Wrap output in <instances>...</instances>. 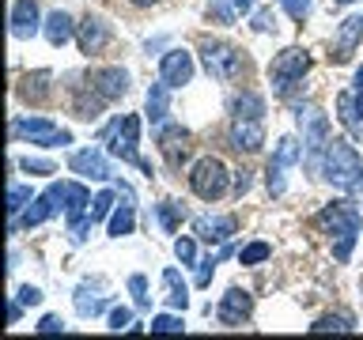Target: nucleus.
I'll return each mask as SVG.
<instances>
[{
  "instance_id": "864d4df0",
  "label": "nucleus",
  "mask_w": 363,
  "mask_h": 340,
  "mask_svg": "<svg viewBox=\"0 0 363 340\" xmlns=\"http://www.w3.org/2000/svg\"><path fill=\"white\" fill-rule=\"evenodd\" d=\"M356 87H363V68H359V72H356Z\"/></svg>"
},
{
  "instance_id": "09e8293b",
  "label": "nucleus",
  "mask_w": 363,
  "mask_h": 340,
  "mask_svg": "<svg viewBox=\"0 0 363 340\" xmlns=\"http://www.w3.org/2000/svg\"><path fill=\"white\" fill-rule=\"evenodd\" d=\"M212 11H216V19H220V23H231V8H227L223 0H212Z\"/></svg>"
},
{
  "instance_id": "e433bc0d",
  "label": "nucleus",
  "mask_w": 363,
  "mask_h": 340,
  "mask_svg": "<svg viewBox=\"0 0 363 340\" xmlns=\"http://www.w3.org/2000/svg\"><path fill=\"white\" fill-rule=\"evenodd\" d=\"M174 254H178L182 265H197V242H193L189 234H182L178 242H174Z\"/></svg>"
},
{
  "instance_id": "bb28decb",
  "label": "nucleus",
  "mask_w": 363,
  "mask_h": 340,
  "mask_svg": "<svg viewBox=\"0 0 363 340\" xmlns=\"http://www.w3.org/2000/svg\"><path fill=\"white\" fill-rule=\"evenodd\" d=\"M163 283H167V302L174 306V310H186V306H189V288L182 283L178 268H167L163 272Z\"/></svg>"
},
{
  "instance_id": "f257e3e1",
  "label": "nucleus",
  "mask_w": 363,
  "mask_h": 340,
  "mask_svg": "<svg viewBox=\"0 0 363 340\" xmlns=\"http://www.w3.org/2000/svg\"><path fill=\"white\" fill-rule=\"evenodd\" d=\"M314 223L322 227L329 238H333V257L337 261H348L352 257V246H356V234H359V227H363V215L356 212V204H348V200L325 204V208L314 215Z\"/></svg>"
},
{
  "instance_id": "a18cd8bd",
  "label": "nucleus",
  "mask_w": 363,
  "mask_h": 340,
  "mask_svg": "<svg viewBox=\"0 0 363 340\" xmlns=\"http://www.w3.org/2000/svg\"><path fill=\"white\" fill-rule=\"evenodd\" d=\"M272 23H277V19H272V11H269V8L254 11V30H261V34H265V30H272Z\"/></svg>"
},
{
  "instance_id": "cd10ccee",
  "label": "nucleus",
  "mask_w": 363,
  "mask_h": 340,
  "mask_svg": "<svg viewBox=\"0 0 363 340\" xmlns=\"http://www.w3.org/2000/svg\"><path fill=\"white\" fill-rule=\"evenodd\" d=\"M303 147H306V144H299L295 136H280L277 152H272V163H277V166H284V170H288V166H295V163L303 159Z\"/></svg>"
},
{
  "instance_id": "4be33fe9",
  "label": "nucleus",
  "mask_w": 363,
  "mask_h": 340,
  "mask_svg": "<svg viewBox=\"0 0 363 340\" xmlns=\"http://www.w3.org/2000/svg\"><path fill=\"white\" fill-rule=\"evenodd\" d=\"M38 27H42L38 4H34V0H16V4H11V34H16V38H30Z\"/></svg>"
},
{
  "instance_id": "c85d7f7f",
  "label": "nucleus",
  "mask_w": 363,
  "mask_h": 340,
  "mask_svg": "<svg viewBox=\"0 0 363 340\" xmlns=\"http://www.w3.org/2000/svg\"><path fill=\"white\" fill-rule=\"evenodd\" d=\"M231 113L235 118H261V113H265V98L254 95V91H242V95H235Z\"/></svg>"
},
{
  "instance_id": "79ce46f5",
  "label": "nucleus",
  "mask_w": 363,
  "mask_h": 340,
  "mask_svg": "<svg viewBox=\"0 0 363 340\" xmlns=\"http://www.w3.org/2000/svg\"><path fill=\"white\" fill-rule=\"evenodd\" d=\"M129 291L136 295V302H140V306L152 302V295H147V280H144V276H133V280H129Z\"/></svg>"
},
{
  "instance_id": "3c124183",
  "label": "nucleus",
  "mask_w": 363,
  "mask_h": 340,
  "mask_svg": "<svg viewBox=\"0 0 363 340\" xmlns=\"http://www.w3.org/2000/svg\"><path fill=\"white\" fill-rule=\"evenodd\" d=\"M231 4H235V11H242V16L254 11V0H231Z\"/></svg>"
},
{
  "instance_id": "7ed1b4c3",
  "label": "nucleus",
  "mask_w": 363,
  "mask_h": 340,
  "mask_svg": "<svg viewBox=\"0 0 363 340\" xmlns=\"http://www.w3.org/2000/svg\"><path fill=\"white\" fill-rule=\"evenodd\" d=\"M99 140L106 144V152H110V155H118L121 163H133V166H140L144 174H152V166H147L144 159H140V152H136V144H140V118H136V113L113 118L106 129H102Z\"/></svg>"
},
{
  "instance_id": "a211bd4d",
  "label": "nucleus",
  "mask_w": 363,
  "mask_h": 340,
  "mask_svg": "<svg viewBox=\"0 0 363 340\" xmlns=\"http://www.w3.org/2000/svg\"><path fill=\"white\" fill-rule=\"evenodd\" d=\"M337 118H340V125H345L352 136L363 132V87L340 91L337 95Z\"/></svg>"
},
{
  "instance_id": "6e6552de",
  "label": "nucleus",
  "mask_w": 363,
  "mask_h": 340,
  "mask_svg": "<svg viewBox=\"0 0 363 340\" xmlns=\"http://www.w3.org/2000/svg\"><path fill=\"white\" fill-rule=\"evenodd\" d=\"M295 118L303 125V144H306V155L311 163L318 166V155H325L329 147V121L318 106H295Z\"/></svg>"
},
{
  "instance_id": "72a5a7b5",
  "label": "nucleus",
  "mask_w": 363,
  "mask_h": 340,
  "mask_svg": "<svg viewBox=\"0 0 363 340\" xmlns=\"http://www.w3.org/2000/svg\"><path fill=\"white\" fill-rule=\"evenodd\" d=\"M30 200H34V197H30V189H27V186H16V181H11V189H8V215L16 220V215L27 208Z\"/></svg>"
},
{
  "instance_id": "c03bdc74",
  "label": "nucleus",
  "mask_w": 363,
  "mask_h": 340,
  "mask_svg": "<svg viewBox=\"0 0 363 340\" xmlns=\"http://www.w3.org/2000/svg\"><path fill=\"white\" fill-rule=\"evenodd\" d=\"M250 186H254V174H250V170H235V197L250 193Z\"/></svg>"
},
{
  "instance_id": "f704fd0d",
  "label": "nucleus",
  "mask_w": 363,
  "mask_h": 340,
  "mask_svg": "<svg viewBox=\"0 0 363 340\" xmlns=\"http://www.w3.org/2000/svg\"><path fill=\"white\" fill-rule=\"evenodd\" d=\"M269 254H272L269 242H250L246 249H238V265H261Z\"/></svg>"
},
{
  "instance_id": "dca6fc26",
  "label": "nucleus",
  "mask_w": 363,
  "mask_h": 340,
  "mask_svg": "<svg viewBox=\"0 0 363 340\" xmlns=\"http://www.w3.org/2000/svg\"><path fill=\"white\" fill-rule=\"evenodd\" d=\"M159 79L170 87H186L193 79V53H186V50L163 53V61H159Z\"/></svg>"
},
{
  "instance_id": "58836bf2",
  "label": "nucleus",
  "mask_w": 363,
  "mask_h": 340,
  "mask_svg": "<svg viewBox=\"0 0 363 340\" xmlns=\"http://www.w3.org/2000/svg\"><path fill=\"white\" fill-rule=\"evenodd\" d=\"M265 181H269V193L272 197H284V189H288V181H284V166H277V163H269V170H265Z\"/></svg>"
},
{
  "instance_id": "393cba45",
  "label": "nucleus",
  "mask_w": 363,
  "mask_h": 340,
  "mask_svg": "<svg viewBox=\"0 0 363 340\" xmlns=\"http://www.w3.org/2000/svg\"><path fill=\"white\" fill-rule=\"evenodd\" d=\"M133 227H136V208H133V197L118 204V208L110 212V238H125V234H133Z\"/></svg>"
},
{
  "instance_id": "6ab92c4d",
  "label": "nucleus",
  "mask_w": 363,
  "mask_h": 340,
  "mask_svg": "<svg viewBox=\"0 0 363 340\" xmlns=\"http://www.w3.org/2000/svg\"><path fill=\"white\" fill-rule=\"evenodd\" d=\"M102 106H106V98L99 95V87L91 84V76L84 79V84H76L72 87V110H76V118H84V121H95Z\"/></svg>"
},
{
  "instance_id": "412c9836",
  "label": "nucleus",
  "mask_w": 363,
  "mask_h": 340,
  "mask_svg": "<svg viewBox=\"0 0 363 340\" xmlns=\"http://www.w3.org/2000/svg\"><path fill=\"white\" fill-rule=\"evenodd\" d=\"M197 234L204 238V242H216V246H223L227 238H231L238 231V223H235V215H201L197 223Z\"/></svg>"
},
{
  "instance_id": "ea45409f",
  "label": "nucleus",
  "mask_w": 363,
  "mask_h": 340,
  "mask_svg": "<svg viewBox=\"0 0 363 340\" xmlns=\"http://www.w3.org/2000/svg\"><path fill=\"white\" fill-rule=\"evenodd\" d=\"M23 170H27V174H57V166L50 163V159H23V163H19Z\"/></svg>"
},
{
  "instance_id": "8fccbe9b",
  "label": "nucleus",
  "mask_w": 363,
  "mask_h": 340,
  "mask_svg": "<svg viewBox=\"0 0 363 340\" xmlns=\"http://www.w3.org/2000/svg\"><path fill=\"white\" fill-rule=\"evenodd\" d=\"M19 314H23V302L16 299V302H8V325H16L19 322Z\"/></svg>"
},
{
  "instance_id": "49530a36",
  "label": "nucleus",
  "mask_w": 363,
  "mask_h": 340,
  "mask_svg": "<svg viewBox=\"0 0 363 340\" xmlns=\"http://www.w3.org/2000/svg\"><path fill=\"white\" fill-rule=\"evenodd\" d=\"M19 302H23V306H38V302H42V291L27 283V288H19Z\"/></svg>"
},
{
  "instance_id": "4468645a",
  "label": "nucleus",
  "mask_w": 363,
  "mask_h": 340,
  "mask_svg": "<svg viewBox=\"0 0 363 340\" xmlns=\"http://www.w3.org/2000/svg\"><path fill=\"white\" fill-rule=\"evenodd\" d=\"M68 170H72V174H79V178H91V181H106V178L113 174L110 163H106V155L95 152V147H84V152H72V155H68Z\"/></svg>"
},
{
  "instance_id": "39448f33",
  "label": "nucleus",
  "mask_w": 363,
  "mask_h": 340,
  "mask_svg": "<svg viewBox=\"0 0 363 340\" xmlns=\"http://www.w3.org/2000/svg\"><path fill=\"white\" fill-rule=\"evenodd\" d=\"M227 166H223V159H216V155H204L193 163L189 170V189L197 193L201 200H220L223 193H227Z\"/></svg>"
},
{
  "instance_id": "423d86ee",
  "label": "nucleus",
  "mask_w": 363,
  "mask_h": 340,
  "mask_svg": "<svg viewBox=\"0 0 363 340\" xmlns=\"http://www.w3.org/2000/svg\"><path fill=\"white\" fill-rule=\"evenodd\" d=\"M201 61L216 79H238L246 68V57L231 42H201Z\"/></svg>"
},
{
  "instance_id": "2f4dec72",
  "label": "nucleus",
  "mask_w": 363,
  "mask_h": 340,
  "mask_svg": "<svg viewBox=\"0 0 363 340\" xmlns=\"http://www.w3.org/2000/svg\"><path fill=\"white\" fill-rule=\"evenodd\" d=\"M106 310V299H99V295H87V291H76V314L79 317H95Z\"/></svg>"
},
{
  "instance_id": "5fc2aeb1",
  "label": "nucleus",
  "mask_w": 363,
  "mask_h": 340,
  "mask_svg": "<svg viewBox=\"0 0 363 340\" xmlns=\"http://www.w3.org/2000/svg\"><path fill=\"white\" fill-rule=\"evenodd\" d=\"M337 4H352V0H337Z\"/></svg>"
},
{
  "instance_id": "20e7f679",
  "label": "nucleus",
  "mask_w": 363,
  "mask_h": 340,
  "mask_svg": "<svg viewBox=\"0 0 363 340\" xmlns=\"http://www.w3.org/2000/svg\"><path fill=\"white\" fill-rule=\"evenodd\" d=\"M311 72V53L299 50V45H291V50H284L272 57L269 64V79H272V91H277L280 98H288L295 87L303 84V76Z\"/></svg>"
},
{
  "instance_id": "603ef678",
  "label": "nucleus",
  "mask_w": 363,
  "mask_h": 340,
  "mask_svg": "<svg viewBox=\"0 0 363 340\" xmlns=\"http://www.w3.org/2000/svg\"><path fill=\"white\" fill-rule=\"evenodd\" d=\"M136 8H152V4H159V0H133Z\"/></svg>"
},
{
  "instance_id": "473e14b6",
  "label": "nucleus",
  "mask_w": 363,
  "mask_h": 340,
  "mask_svg": "<svg viewBox=\"0 0 363 340\" xmlns=\"http://www.w3.org/2000/svg\"><path fill=\"white\" fill-rule=\"evenodd\" d=\"M227 254H231V246H223L220 254H208V257L201 261V268H197V288H208V283H212V272H216V265H220V261H223Z\"/></svg>"
},
{
  "instance_id": "f8f14e48",
  "label": "nucleus",
  "mask_w": 363,
  "mask_h": 340,
  "mask_svg": "<svg viewBox=\"0 0 363 340\" xmlns=\"http://www.w3.org/2000/svg\"><path fill=\"white\" fill-rule=\"evenodd\" d=\"M159 152H163V159L170 166H182L193 152V136L189 129H182V125H167L163 132H159Z\"/></svg>"
},
{
  "instance_id": "aec40b11",
  "label": "nucleus",
  "mask_w": 363,
  "mask_h": 340,
  "mask_svg": "<svg viewBox=\"0 0 363 340\" xmlns=\"http://www.w3.org/2000/svg\"><path fill=\"white\" fill-rule=\"evenodd\" d=\"M91 84L99 87V95L106 102H113L129 91V72L125 68H99V72H91Z\"/></svg>"
},
{
  "instance_id": "4c0bfd02",
  "label": "nucleus",
  "mask_w": 363,
  "mask_h": 340,
  "mask_svg": "<svg viewBox=\"0 0 363 340\" xmlns=\"http://www.w3.org/2000/svg\"><path fill=\"white\" fill-rule=\"evenodd\" d=\"M182 317H174V314H159V317H152V333H182Z\"/></svg>"
},
{
  "instance_id": "9b49d317",
  "label": "nucleus",
  "mask_w": 363,
  "mask_h": 340,
  "mask_svg": "<svg viewBox=\"0 0 363 340\" xmlns=\"http://www.w3.org/2000/svg\"><path fill=\"white\" fill-rule=\"evenodd\" d=\"M76 42H79V53L95 57L110 45V23L99 19V16H84L79 19V30H76Z\"/></svg>"
},
{
  "instance_id": "a878e982",
  "label": "nucleus",
  "mask_w": 363,
  "mask_h": 340,
  "mask_svg": "<svg viewBox=\"0 0 363 340\" xmlns=\"http://www.w3.org/2000/svg\"><path fill=\"white\" fill-rule=\"evenodd\" d=\"M170 84H163V79H159V84H152V91H147V118L152 121H163L167 113H170Z\"/></svg>"
},
{
  "instance_id": "b1692460",
  "label": "nucleus",
  "mask_w": 363,
  "mask_h": 340,
  "mask_svg": "<svg viewBox=\"0 0 363 340\" xmlns=\"http://www.w3.org/2000/svg\"><path fill=\"white\" fill-rule=\"evenodd\" d=\"M91 204V193L79 186V181H65V215H68V227L76 220H84V208Z\"/></svg>"
},
{
  "instance_id": "2eb2a0df",
  "label": "nucleus",
  "mask_w": 363,
  "mask_h": 340,
  "mask_svg": "<svg viewBox=\"0 0 363 340\" xmlns=\"http://www.w3.org/2000/svg\"><path fill=\"white\" fill-rule=\"evenodd\" d=\"M265 144V121L261 118H235L231 121V147L235 152H261Z\"/></svg>"
},
{
  "instance_id": "9d476101",
  "label": "nucleus",
  "mask_w": 363,
  "mask_h": 340,
  "mask_svg": "<svg viewBox=\"0 0 363 340\" xmlns=\"http://www.w3.org/2000/svg\"><path fill=\"white\" fill-rule=\"evenodd\" d=\"M359 42H363V16H348L337 27V34H333V53H329V61H333V64H348Z\"/></svg>"
},
{
  "instance_id": "ddd939ff",
  "label": "nucleus",
  "mask_w": 363,
  "mask_h": 340,
  "mask_svg": "<svg viewBox=\"0 0 363 340\" xmlns=\"http://www.w3.org/2000/svg\"><path fill=\"white\" fill-rule=\"evenodd\" d=\"M250 314H254V295L242 291V288H231V291L220 299V306H216V317H220L223 325H231V329L242 325Z\"/></svg>"
},
{
  "instance_id": "0eeeda50",
  "label": "nucleus",
  "mask_w": 363,
  "mask_h": 340,
  "mask_svg": "<svg viewBox=\"0 0 363 340\" xmlns=\"http://www.w3.org/2000/svg\"><path fill=\"white\" fill-rule=\"evenodd\" d=\"M11 136H23V140L42 144V147H65V144H72V132L57 129L50 118H16V121H11Z\"/></svg>"
},
{
  "instance_id": "a19ab883",
  "label": "nucleus",
  "mask_w": 363,
  "mask_h": 340,
  "mask_svg": "<svg viewBox=\"0 0 363 340\" xmlns=\"http://www.w3.org/2000/svg\"><path fill=\"white\" fill-rule=\"evenodd\" d=\"M284 8H288V16L295 19V23H303L306 16H311V0H280Z\"/></svg>"
},
{
  "instance_id": "c756f323",
  "label": "nucleus",
  "mask_w": 363,
  "mask_h": 340,
  "mask_svg": "<svg viewBox=\"0 0 363 340\" xmlns=\"http://www.w3.org/2000/svg\"><path fill=\"white\" fill-rule=\"evenodd\" d=\"M311 329L314 333H352L356 322H352V314H325V317H318Z\"/></svg>"
},
{
  "instance_id": "de8ad7c7",
  "label": "nucleus",
  "mask_w": 363,
  "mask_h": 340,
  "mask_svg": "<svg viewBox=\"0 0 363 340\" xmlns=\"http://www.w3.org/2000/svg\"><path fill=\"white\" fill-rule=\"evenodd\" d=\"M61 329H65V322H61V317H53V314H45L38 322V333H61Z\"/></svg>"
},
{
  "instance_id": "f3484780",
  "label": "nucleus",
  "mask_w": 363,
  "mask_h": 340,
  "mask_svg": "<svg viewBox=\"0 0 363 340\" xmlns=\"http://www.w3.org/2000/svg\"><path fill=\"white\" fill-rule=\"evenodd\" d=\"M16 95L23 102H30V106H45L53 95V72L50 68H38V72H27L19 79V87H16Z\"/></svg>"
},
{
  "instance_id": "5701e85b",
  "label": "nucleus",
  "mask_w": 363,
  "mask_h": 340,
  "mask_svg": "<svg viewBox=\"0 0 363 340\" xmlns=\"http://www.w3.org/2000/svg\"><path fill=\"white\" fill-rule=\"evenodd\" d=\"M42 30H45V38H50V45H68V42L76 38L79 23H72L68 11H53V16L42 23Z\"/></svg>"
},
{
  "instance_id": "c9c22d12",
  "label": "nucleus",
  "mask_w": 363,
  "mask_h": 340,
  "mask_svg": "<svg viewBox=\"0 0 363 340\" xmlns=\"http://www.w3.org/2000/svg\"><path fill=\"white\" fill-rule=\"evenodd\" d=\"M110 208H113V193L106 189V193H99V197L95 200H91V208H87V215H91V220H106V215H110Z\"/></svg>"
},
{
  "instance_id": "7c9ffc66",
  "label": "nucleus",
  "mask_w": 363,
  "mask_h": 340,
  "mask_svg": "<svg viewBox=\"0 0 363 340\" xmlns=\"http://www.w3.org/2000/svg\"><path fill=\"white\" fill-rule=\"evenodd\" d=\"M182 220H186V212H182L178 200H163V204H159V223H163L167 234H174Z\"/></svg>"
},
{
  "instance_id": "1a4fd4ad",
  "label": "nucleus",
  "mask_w": 363,
  "mask_h": 340,
  "mask_svg": "<svg viewBox=\"0 0 363 340\" xmlns=\"http://www.w3.org/2000/svg\"><path fill=\"white\" fill-rule=\"evenodd\" d=\"M61 204H65V181H53V186L45 189L42 197H34L27 208H23V220L11 223V231H16V227H27V231H30V227L45 223L53 212H61Z\"/></svg>"
},
{
  "instance_id": "f03ea898",
  "label": "nucleus",
  "mask_w": 363,
  "mask_h": 340,
  "mask_svg": "<svg viewBox=\"0 0 363 340\" xmlns=\"http://www.w3.org/2000/svg\"><path fill=\"white\" fill-rule=\"evenodd\" d=\"M322 178L345 193H356L363 186V159L345 136H329V147L322 155Z\"/></svg>"
},
{
  "instance_id": "37998d69",
  "label": "nucleus",
  "mask_w": 363,
  "mask_h": 340,
  "mask_svg": "<svg viewBox=\"0 0 363 340\" xmlns=\"http://www.w3.org/2000/svg\"><path fill=\"white\" fill-rule=\"evenodd\" d=\"M125 325H133V310H125V306H118V310L110 314V329H118V333H121Z\"/></svg>"
}]
</instances>
